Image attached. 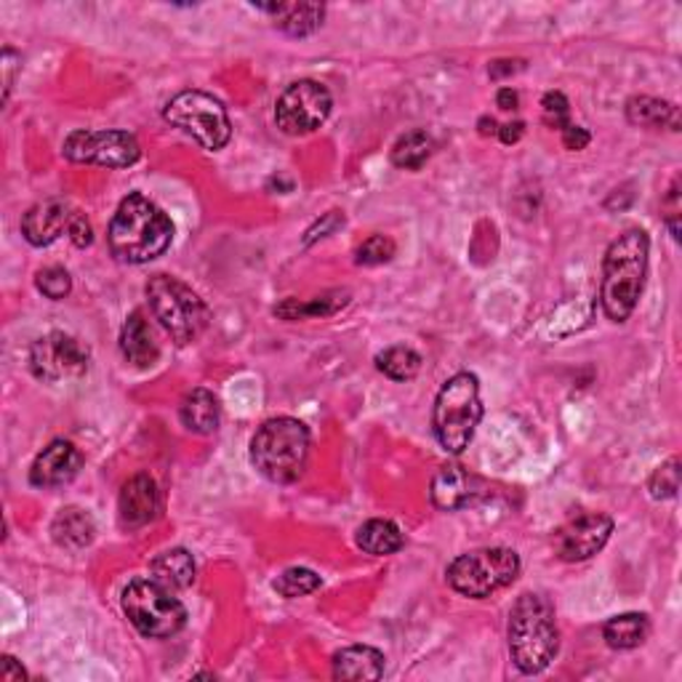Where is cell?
I'll return each mask as SVG.
<instances>
[{
	"label": "cell",
	"mask_w": 682,
	"mask_h": 682,
	"mask_svg": "<svg viewBox=\"0 0 682 682\" xmlns=\"http://www.w3.org/2000/svg\"><path fill=\"white\" fill-rule=\"evenodd\" d=\"M67 160L102 168H128L142 158V147L128 131H72L62 147Z\"/></svg>",
	"instance_id": "8fae6325"
},
{
	"label": "cell",
	"mask_w": 682,
	"mask_h": 682,
	"mask_svg": "<svg viewBox=\"0 0 682 682\" xmlns=\"http://www.w3.org/2000/svg\"><path fill=\"white\" fill-rule=\"evenodd\" d=\"M613 534V521L603 512H584L555 530V552L566 562H584L603 552Z\"/></svg>",
	"instance_id": "4fadbf2b"
},
{
	"label": "cell",
	"mask_w": 682,
	"mask_h": 682,
	"mask_svg": "<svg viewBox=\"0 0 682 682\" xmlns=\"http://www.w3.org/2000/svg\"><path fill=\"white\" fill-rule=\"evenodd\" d=\"M334 99L317 80H297L280 93L275 104V123L288 136H306L328 121Z\"/></svg>",
	"instance_id": "30bf717a"
},
{
	"label": "cell",
	"mask_w": 682,
	"mask_h": 682,
	"mask_svg": "<svg viewBox=\"0 0 682 682\" xmlns=\"http://www.w3.org/2000/svg\"><path fill=\"white\" fill-rule=\"evenodd\" d=\"M219 400L214 392L203 390H192L190 395L181 400L179 405V418L187 429L195 432V435H211V432L219 429Z\"/></svg>",
	"instance_id": "603a6c76"
},
{
	"label": "cell",
	"mask_w": 682,
	"mask_h": 682,
	"mask_svg": "<svg viewBox=\"0 0 682 682\" xmlns=\"http://www.w3.org/2000/svg\"><path fill=\"white\" fill-rule=\"evenodd\" d=\"M259 11L275 16V24L291 37H306L315 30H321L325 19V5L321 3H272V5H256Z\"/></svg>",
	"instance_id": "ffe728a7"
},
{
	"label": "cell",
	"mask_w": 682,
	"mask_h": 682,
	"mask_svg": "<svg viewBox=\"0 0 682 682\" xmlns=\"http://www.w3.org/2000/svg\"><path fill=\"white\" fill-rule=\"evenodd\" d=\"M496 104L502 110H517V104H521V97H517V91H512V89H502L496 93Z\"/></svg>",
	"instance_id": "7bdbcfd3"
},
{
	"label": "cell",
	"mask_w": 682,
	"mask_h": 682,
	"mask_svg": "<svg viewBox=\"0 0 682 682\" xmlns=\"http://www.w3.org/2000/svg\"><path fill=\"white\" fill-rule=\"evenodd\" d=\"M377 368L392 381H411L422 371V355L405 344H395V347H387L384 353L377 355Z\"/></svg>",
	"instance_id": "f1b7e54d"
},
{
	"label": "cell",
	"mask_w": 682,
	"mask_h": 682,
	"mask_svg": "<svg viewBox=\"0 0 682 682\" xmlns=\"http://www.w3.org/2000/svg\"><path fill=\"white\" fill-rule=\"evenodd\" d=\"M648 491L653 499H674L680 491V459L672 456L667 465H661L650 474L648 480Z\"/></svg>",
	"instance_id": "1f68e13d"
},
{
	"label": "cell",
	"mask_w": 682,
	"mask_h": 682,
	"mask_svg": "<svg viewBox=\"0 0 682 682\" xmlns=\"http://www.w3.org/2000/svg\"><path fill=\"white\" fill-rule=\"evenodd\" d=\"M110 251L126 265H147L168 251L174 241V222L160 205L142 192L121 200L110 222Z\"/></svg>",
	"instance_id": "6da1fadb"
},
{
	"label": "cell",
	"mask_w": 682,
	"mask_h": 682,
	"mask_svg": "<svg viewBox=\"0 0 682 682\" xmlns=\"http://www.w3.org/2000/svg\"><path fill=\"white\" fill-rule=\"evenodd\" d=\"M480 418H483V403H480L478 377L467 371L450 377L437 392L435 409H432V429L440 448L446 454L467 450Z\"/></svg>",
	"instance_id": "5b68a950"
},
{
	"label": "cell",
	"mask_w": 682,
	"mask_h": 682,
	"mask_svg": "<svg viewBox=\"0 0 682 682\" xmlns=\"http://www.w3.org/2000/svg\"><path fill=\"white\" fill-rule=\"evenodd\" d=\"M321 575H317L315 571H310V568H288V571H283L275 579V592L280 594V597L286 600H297V597H306V594H312L315 590H321Z\"/></svg>",
	"instance_id": "f546056e"
},
{
	"label": "cell",
	"mask_w": 682,
	"mask_h": 682,
	"mask_svg": "<svg viewBox=\"0 0 682 682\" xmlns=\"http://www.w3.org/2000/svg\"><path fill=\"white\" fill-rule=\"evenodd\" d=\"M72 214L75 211L65 203V200L59 198L43 200V203L33 205L22 219L24 241L35 248L52 246L56 237L70 230Z\"/></svg>",
	"instance_id": "e0dca14e"
},
{
	"label": "cell",
	"mask_w": 682,
	"mask_h": 682,
	"mask_svg": "<svg viewBox=\"0 0 682 682\" xmlns=\"http://www.w3.org/2000/svg\"><path fill=\"white\" fill-rule=\"evenodd\" d=\"M627 121L642 128H669L680 131L678 104L653 97H631L627 102Z\"/></svg>",
	"instance_id": "cb8c5ba5"
},
{
	"label": "cell",
	"mask_w": 682,
	"mask_h": 682,
	"mask_svg": "<svg viewBox=\"0 0 682 682\" xmlns=\"http://www.w3.org/2000/svg\"><path fill=\"white\" fill-rule=\"evenodd\" d=\"M541 112H544V123H547L549 128L562 131L566 126H571V104H568L566 93L562 91L544 93Z\"/></svg>",
	"instance_id": "836d02e7"
},
{
	"label": "cell",
	"mask_w": 682,
	"mask_h": 682,
	"mask_svg": "<svg viewBox=\"0 0 682 682\" xmlns=\"http://www.w3.org/2000/svg\"><path fill=\"white\" fill-rule=\"evenodd\" d=\"M650 631V622L646 613H622L605 622L603 637L613 650H631L646 642Z\"/></svg>",
	"instance_id": "d4e9b609"
},
{
	"label": "cell",
	"mask_w": 682,
	"mask_h": 682,
	"mask_svg": "<svg viewBox=\"0 0 682 682\" xmlns=\"http://www.w3.org/2000/svg\"><path fill=\"white\" fill-rule=\"evenodd\" d=\"M83 467V454L70 440H54L35 456L30 483L35 488H59L72 483Z\"/></svg>",
	"instance_id": "5bb4252c"
},
{
	"label": "cell",
	"mask_w": 682,
	"mask_h": 682,
	"mask_svg": "<svg viewBox=\"0 0 682 682\" xmlns=\"http://www.w3.org/2000/svg\"><path fill=\"white\" fill-rule=\"evenodd\" d=\"M480 134H483V136H488V134H499L496 121H493V118H483V121H480Z\"/></svg>",
	"instance_id": "ee69618b"
},
{
	"label": "cell",
	"mask_w": 682,
	"mask_h": 682,
	"mask_svg": "<svg viewBox=\"0 0 682 682\" xmlns=\"http://www.w3.org/2000/svg\"><path fill=\"white\" fill-rule=\"evenodd\" d=\"M0 680L3 682H22L27 680V672L16 664L14 656H3V667H0Z\"/></svg>",
	"instance_id": "ab89813d"
},
{
	"label": "cell",
	"mask_w": 682,
	"mask_h": 682,
	"mask_svg": "<svg viewBox=\"0 0 682 682\" xmlns=\"http://www.w3.org/2000/svg\"><path fill=\"white\" fill-rule=\"evenodd\" d=\"M121 353L134 368H149L160 358V347L155 342L153 328L144 321L142 312H131L121 331Z\"/></svg>",
	"instance_id": "d6986e66"
},
{
	"label": "cell",
	"mask_w": 682,
	"mask_h": 682,
	"mask_svg": "<svg viewBox=\"0 0 682 682\" xmlns=\"http://www.w3.org/2000/svg\"><path fill=\"white\" fill-rule=\"evenodd\" d=\"M149 573H153L149 579H155L166 590H187L195 581V557L181 547L166 549V552L155 557L153 566H149Z\"/></svg>",
	"instance_id": "7402d4cb"
},
{
	"label": "cell",
	"mask_w": 682,
	"mask_h": 682,
	"mask_svg": "<svg viewBox=\"0 0 682 682\" xmlns=\"http://www.w3.org/2000/svg\"><path fill=\"white\" fill-rule=\"evenodd\" d=\"M89 347L65 331H52L30 347V368L46 384L78 379L89 371Z\"/></svg>",
	"instance_id": "7c38bea8"
},
{
	"label": "cell",
	"mask_w": 682,
	"mask_h": 682,
	"mask_svg": "<svg viewBox=\"0 0 682 682\" xmlns=\"http://www.w3.org/2000/svg\"><path fill=\"white\" fill-rule=\"evenodd\" d=\"M384 653L371 646H349L334 656V680L366 682L384 678Z\"/></svg>",
	"instance_id": "ac0fdd59"
},
{
	"label": "cell",
	"mask_w": 682,
	"mask_h": 682,
	"mask_svg": "<svg viewBox=\"0 0 682 682\" xmlns=\"http://www.w3.org/2000/svg\"><path fill=\"white\" fill-rule=\"evenodd\" d=\"M358 547L366 555L373 557H387V555H395L403 549V530L398 528L392 521H368L362 523L358 528V536H355Z\"/></svg>",
	"instance_id": "4316f807"
},
{
	"label": "cell",
	"mask_w": 682,
	"mask_h": 682,
	"mask_svg": "<svg viewBox=\"0 0 682 682\" xmlns=\"http://www.w3.org/2000/svg\"><path fill=\"white\" fill-rule=\"evenodd\" d=\"M432 149H435V142L427 131L413 128L392 144V163L405 171H418L432 158Z\"/></svg>",
	"instance_id": "83f0119b"
},
{
	"label": "cell",
	"mask_w": 682,
	"mask_h": 682,
	"mask_svg": "<svg viewBox=\"0 0 682 682\" xmlns=\"http://www.w3.org/2000/svg\"><path fill=\"white\" fill-rule=\"evenodd\" d=\"M35 286H37V291L43 293V297L59 302V299L70 297L72 278H70V272L65 270V267H46V270H41L35 275Z\"/></svg>",
	"instance_id": "d6a6232c"
},
{
	"label": "cell",
	"mask_w": 682,
	"mask_h": 682,
	"mask_svg": "<svg viewBox=\"0 0 682 682\" xmlns=\"http://www.w3.org/2000/svg\"><path fill=\"white\" fill-rule=\"evenodd\" d=\"M349 304V291H328L323 297H315L312 302H299V299H286L283 304L275 306V315L283 321H304V317H331Z\"/></svg>",
	"instance_id": "484cf974"
},
{
	"label": "cell",
	"mask_w": 682,
	"mask_h": 682,
	"mask_svg": "<svg viewBox=\"0 0 682 682\" xmlns=\"http://www.w3.org/2000/svg\"><path fill=\"white\" fill-rule=\"evenodd\" d=\"M144 293H147V302L155 321L163 325V331L177 344L198 342L200 334L209 328V304L190 286L181 283L179 278L155 275V278H149Z\"/></svg>",
	"instance_id": "8992f818"
},
{
	"label": "cell",
	"mask_w": 682,
	"mask_h": 682,
	"mask_svg": "<svg viewBox=\"0 0 682 682\" xmlns=\"http://www.w3.org/2000/svg\"><path fill=\"white\" fill-rule=\"evenodd\" d=\"M523 70V62H510V59H499L491 65V78H502V75H515Z\"/></svg>",
	"instance_id": "b9f144b4"
},
{
	"label": "cell",
	"mask_w": 682,
	"mask_h": 682,
	"mask_svg": "<svg viewBox=\"0 0 682 682\" xmlns=\"http://www.w3.org/2000/svg\"><path fill=\"white\" fill-rule=\"evenodd\" d=\"M160 512V493L155 480L149 474H134L126 485H123L121 499H118V515H121V525L128 530L144 528L153 523Z\"/></svg>",
	"instance_id": "2e32d148"
},
{
	"label": "cell",
	"mask_w": 682,
	"mask_h": 682,
	"mask_svg": "<svg viewBox=\"0 0 682 682\" xmlns=\"http://www.w3.org/2000/svg\"><path fill=\"white\" fill-rule=\"evenodd\" d=\"M342 224H344V216L339 214V211H331V214L323 216V222H317L315 227H312L310 233H306L304 243H306V246H310V243H315L317 237H328L331 233H334V230H339Z\"/></svg>",
	"instance_id": "8d00e7d4"
},
{
	"label": "cell",
	"mask_w": 682,
	"mask_h": 682,
	"mask_svg": "<svg viewBox=\"0 0 682 682\" xmlns=\"http://www.w3.org/2000/svg\"><path fill=\"white\" fill-rule=\"evenodd\" d=\"M123 613L139 635L149 640H168L179 635L187 624V608L171 590L155 579H134L123 590Z\"/></svg>",
	"instance_id": "52a82bcc"
},
{
	"label": "cell",
	"mask_w": 682,
	"mask_h": 682,
	"mask_svg": "<svg viewBox=\"0 0 682 682\" xmlns=\"http://www.w3.org/2000/svg\"><path fill=\"white\" fill-rule=\"evenodd\" d=\"M312 437L304 422L278 416L261 424L251 440V465L270 483H297L306 472Z\"/></svg>",
	"instance_id": "277c9868"
},
{
	"label": "cell",
	"mask_w": 682,
	"mask_h": 682,
	"mask_svg": "<svg viewBox=\"0 0 682 682\" xmlns=\"http://www.w3.org/2000/svg\"><path fill=\"white\" fill-rule=\"evenodd\" d=\"M52 536L59 547L65 549H83L89 547L97 536V523L86 510L80 506H65L56 512L52 523Z\"/></svg>",
	"instance_id": "44dd1931"
},
{
	"label": "cell",
	"mask_w": 682,
	"mask_h": 682,
	"mask_svg": "<svg viewBox=\"0 0 682 682\" xmlns=\"http://www.w3.org/2000/svg\"><path fill=\"white\" fill-rule=\"evenodd\" d=\"M395 254H398V246L392 237L371 235L366 243H362V246H358V251H355V261H358L360 267H379L395 259Z\"/></svg>",
	"instance_id": "4dcf8cb0"
},
{
	"label": "cell",
	"mask_w": 682,
	"mask_h": 682,
	"mask_svg": "<svg viewBox=\"0 0 682 682\" xmlns=\"http://www.w3.org/2000/svg\"><path fill=\"white\" fill-rule=\"evenodd\" d=\"M664 211H667V227L672 233L674 241L680 237V179L672 181L669 187L667 200H664Z\"/></svg>",
	"instance_id": "e575fe53"
},
{
	"label": "cell",
	"mask_w": 682,
	"mask_h": 682,
	"mask_svg": "<svg viewBox=\"0 0 682 682\" xmlns=\"http://www.w3.org/2000/svg\"><path fill=\"white\" fill-rule=\"evenodd\" d=\"M560 136H562V147L566 149H571V153H579V149H584L586 144H590V131H586L584 126H566L560 131Z\"/></svg>",
	"instance_id": "74e56055"
},
{
	"label": "cell",
	"mask_w": 682,
	"mask_h": 682,
	"mask_svg": "<svg viewBox=\"0 0 682 682\" xmlns=\"http://www.w3.org/2000/svg\"><path fill=\"white\" fill-rule=\"evenodd\" d=\"M432 504L443 512L467 510L483 496V483L459 465H446L435 472L429 485Z\"/></svg>",
	"instance_id": "9a60e30c"
},
{
	"label": "cell",
	"mask_w": 682,
	"mask_h": 682,
	"mask_svg": "<svg viewBox=\"0 0 682 682\" xmlns=\"http://www.w3.org/2000/svg\"><path fill=\"white\" fill-rule=\"evenodd\" d=\"M19 54L14 52V48H3V104L9 102L11 97V89H14V72L19 67Z\"/></svg>",
	"instance_id": "f35d334b"
},
{
	"label": "cell",
	"mask_w": 682,
	"mask_h": 682,
	"mask_svg": "<svg viewBox=\"0 0 682 682\" xmlns=\"http://www.w3.org/2000/svg\"><path fill=\"white\" fill-rule=\"evenodd\" d=\"M510 656L523 674H539L560 650V629L552 603L544 594L525 592L510 611L506 624Z\"/></svg>",
	"instance_id": "3957f363"
},
{
	"label": "cell",
	"mask_w": 682,
	"mask_h": 682,
	"mask_svg": "<svg viewBox=\"0 0 682 682\" xmlns=\"http://www.w3.org/2000/svg\"><path fill=\"white\" fill-rule=\"evenodd\" d=\"M163 118L211 153L227 147L230 136H233V123H230L224 104L205 91L177 93L163 110Z\"/></svg>",
	"instance_id": "9c48e42d"
},
{
	"label": "cell",
	"mask_w": 682,
	"mask_h": 682,
	"mask_svg": "<svg viewBox=\"0 0 682 682\" xmlns=\"http://www.w3.org/2000/svg\"><path fill=\"white\" fill-rule=\"evenodd\" d=\"M525 134V123H504V126H499V139H502L504 144H517L521 142V136Z\"/></svg>",
	"instance_id": "60d3db41"
},
{
	"label": "cell",
	"mask_w": 682,
	"mask_h": 682,
	"mask_svg": "<svg viewBox=\"0 0 682 682\" xmlns=\"http://www.w3.org/2000/svg\"><path fill=\"white\" fill-rule=\"evenodd\" d=\"M448 584L465 597L483 600L504 590L521 575V557L515 549L485 547L459 555L448 566Z\"/></svg>",
	"instance_id": "ba28073f"
},
{
	"label": "cell",
	"mask_w": 682,
	"mask_h": 682,
	"mask_svg": "<svg viewBox=\"0 0 682 682\" xmlns=\"http://www.w3.org/2000/svg\"><path fill=\"white\" fill-rule=\"evenodd\" d=\"M650 241L642 230H627L611 243L603 259L600 302L613 323H627L646 288Z\"/></svg>",
	"instance_id": "7a4b0ae2"
},
{
	"label": "cell",
	"mask_w": 682,
	"mask_h": 682,
	"mask_svg": "<svg viewBox=\"0 0 682 682\" xmlns=\"http://www.w3.org/2000/svg\"><path fill=\"white\" fill-rule=\"evenodd\" d=\"M67 235H70V241L78 248H89L91 246V243H93V230H91V222H89V219H86V214L75 211Z\"/></svg>",
	"instance_id": "d590c367"
}]
</instances>
